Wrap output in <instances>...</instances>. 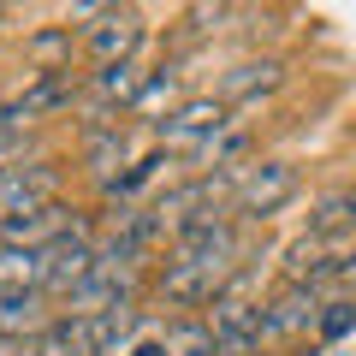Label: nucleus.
<instances>
[{"mask_svg":"<svg viewBox=\"0 0 356 356\" xmlns=\"http://www.w3.org/2000/svg\"><path fill=\"white\" fill-rule=\"evenodd\" d=\"M238 255H243V243H238L232 220H214V226H196L184 238H172V255L161 267V297L178 309H208L243 273Z\"/></svg>","mask_w":356,"mask_h":356,"instance_id":"f257e3e1","label":"nucleus"},{"mask_svg":"<svg viewBox=\"0 0 356 356\" xmlns=\"http://www.w3.org/2000/svg\"><path fill=\"white\" fill-rule=\"evenodd\" d=\"M202 321H208V332H214V356H255L261 350V303L250 297L243 273L202 309Z\"/></svg>","mask_w":356,"mask_h":356,"instance_id":"f03ea898","label":"nucleus"},{"mask_svg":"<svg viewBox=\"0 0 356 356\" xmlns=\"http://www.w3.org/2000/svg\"><path fill=\"white\" fill-rule=\"evenodd\" d=\"M297 184H303V178H297L291 161H243V178H238V191H232V214L273 220L297 196Z\"/></svg>","mask_w":356,"mask_h":356,"instance_id":"7ed1b4c3","label":"nucleus"},{"mask_svg":"<svg viewBox=\"0 0 356 356\" xmlns=\"http://www.w3.org/2000/svg\"><path fill=\"white\" fill-rule=\"evenodd\" d=\"M226 131H232V107L220 102V95H196V102H184L172 119H161V125H154V137H161V149H166V154L191 161L202 143L226 137Z\"/></svg>","mask_w":356,"mask_h":356,"instance_id":"20e7f679","label":"nucleus"},{"mask_svg":"<svg viewBox=\"0 0 356 356\" xmlns=\"http://www.w3.org/2000/svg\"><path fill=\"white\" fill-rule=\"evenodd\" d=\"M77 102V77L72 72H36L13 102H0V125L6 131H30L36 119H54Z\"/></svg>","mask_w":356,"mask_h":356,"instance_id":"39448f33","label":"nucleus"},{"mask_svg":"<svg viewBox=\"0 0 356 356\" xmlns=\"http://www.w3.org/2000/svg\"><path fill=\"white\" fill-rule=\"evenodd\" d=\"M72 232H83L77 208L65 202H48V208H30V214H6L0 220V243H13V250H54L65 243Z\"/></svg>","mask_w":356,"mask_h":356,"instance_id":"423d86ee","label":"nucleus"},{"mask_svg":"<svg viewBox=\"0 0 356 356\" xmlns=\"http://www.w3.org/2000/svg\"><path fill=\"white\" fill-rule=\"evenodd\" d=\"M83 48H89V60H95V72H107V65H131L137 48H143V18L131 13V6H125V13L107 6V13L83 30Z\"/></svg>","mask_w":356,"mask_h":356,"instance_id":"0eeeda50","label":"nucleus"},{"mask_svg":"<svg viewBox=\"0 0 356 356\" xmlns=\"http://www.w3.org/2000/svg\"><path fill=\"white\" fill-rule=\"evenodd\" d=\"M48 202H60V166L54 161H24L13 172H0V220L48 208Z\"/></svg>","mask_w":356,"mask_h":356,"instance_id":"6e6552de","label":"nucleus"},{"mask_svg":"<svg viewBox=\"0 0 356 356\" xmlns=\"http://www.w3.org/2000/svg\"><path fill=\"white\" fill-rule=\"evenodd\" d=\"M321 321V291L309 285H280V291L261 303V339H297Z\"/></svg>","mask_w":356,"mask_h":356,"instance_id":"1a4fd4ad","label":"nucleus"},{"mask_svg":"<svg viewBox=\"0 0 356 356\" xmlns=\"http://www.w3.org/2000/svg\"><path fill=\"white\" fill-rule=\"evenodd\" d=\"M54 309H48V291H0V339L13 344H36L48 332Z\"/></svg>","mask_w":356,"mask_h":356,"instance_id":"9d476101","label":"nucleus"},{"mask_svg":"<svg viewBox=\"0 0 356 356\" xmlns=\"http://www.w3.org/2000/svg\"><path fill=\"white\" fill-rule=\"evenodd\" d=\"M285 83V60H243V65H232L226 77H220V102L226 107H250V102H261V95H273V89Z\"/></svg>","mask_w":356,"mask_h":356,"instance_id":"9b49d317","label":"nucleus"},{"mask_svg":"<svg viewBox=\"0 0 356 356\" xmlns=\"http://www.w3.org/2000/svg\"><path fill=\"white\" fill-rule=\"evenodd\" d=\"M178 107H184V83H178L172 65H161V72H149L143 95L131 102V119H143V125H161V119H172Z\"/></svg>","mask_w":356,"mask_h":356,"instance_id":"f8f14e48","label":"nucleus"},{"mask_svg":"<svg viewBox=\"0 0 356 356\" xmlns=\"http://www.w3.org/2000/svg\"><path fill=\"white\" fill-rule=\"evenodd\" d=\"M356 232V191H327L315 202V214H309V238L315 243H339V238H350Z\"/></svg>","mask_w":356,"mask_h":356,"instance_id":"ddd939ff","label":"nucleus"},{"mask_svg":"<svg viewBox=\"0 0 356 356\" xmlns=\"http://www.w3.org/2000/svg\"><path fill=\"white\" fill-rule=\"evenodd\" d=\"M42 285H48V250L0 243V291H42Z\"/></svg>","mask_w":356,"mask_h":356,"instance_id":"4468645a","label":"nucleus"},{"mask_svg":"<svg viewBox=\"0 0 356 356\" xmlns=\"http://www.w3.org/2000/svg\"><path fill=\"white\" fill-rule=\"evenodd\" d=\"M83 161H89V172L107 184V178H119V166H131V137L119 125L89 131V137H83Z\"/></svg>","mask_w":356,"mask_h":356,"instance_id":"2eb2a0df","label":"nucleus"},{"mask_svg":"<svg viewBox=\"0 0 356 356\" xmlns=\"http://www.w3.org/2000/svg\"><path fill=\"white\" fill-rule=\"evenodd\" d=\"M30 356H95V344H89V327H83V321L54 315V321H48V332L30 344Z\"/></svg>","mask_w":356,"mask_h":356,"instance_id":"dca6fc26","label":"nucleus"},{"mask_svg":"<svg viewBox=\"0 0 356 356\" xmlns=\"http://www.w3.org/2000/svg\"><path fill=\"white\" fill-rule=\"evenodd\" d=\"M30 54H36V72H72V24L60 30H42V36H30Z\"/></svg>","mask_w":356,"mask_h":356,"instance_id":"f3484780","label":"nucleus"},{"mask_svg":"<svg viewBox=\"0 0 356 356\" xmlns=\"http://www.w3.org/2000/svg\"><path fill=\"white\" fill-rule=\"evenodd\" d=\"M350 327H356V303H344V297L339 303H321V321H315L321 339H344Z\"/></svg>","mask_w":356,"mask_h":356,"instance_id":"a211bd4d","label":"nucleus"},{"mask_svg":"<svg viewBox=\"0 0 356 356\" xmlns=\"http://www.w3.org/2000/svg\"><path fill=\"white\" fill-rule=\"evenodd\" d=\"M24 149H30V131H6L0 125V172L24 166Z\"/></svg>","mask_w":356,"mask_h":356,"instance_id":"6ab92c4d","label":"nucleus"},{"mask_svg":"<svg viewBox=\"0 0 356 356\" xmlns=\"http://www.w3.org/2000/svg\"><path fill=\"white\" fill-rule=\"evenodd\" d=\"M339 280H356V250H350V255H339Z\"/></svg>","mask_w":356,"mask_h":356,"instance_id":"aec40b11","label":"nucleus"},{"mask_svg":"<svg viewBox=\"0 0 356 356\" xmlns=\"http://www.w3.org/2000/svg\"><path fill=\"white\" fill-rule=\"evenodd\" d=\"M0 356H30V344H13V339H0Z\"/></svg>","mask_w":356,"mask_h":356,"instance_id":"412c9836","label":"nucleus"}]
</instances>
